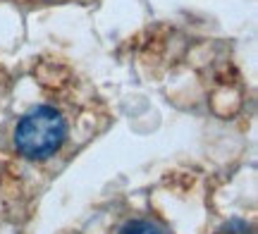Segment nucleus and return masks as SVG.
Here are the masks:
<instances>
[{"mask_svg":"<svg viewBox=\"0 0 258 234\" xmlns=\"http://www.w3.org/2000/svg\"><path fill=\"white\" fill-rule=\"evenodd\" d=\"M110 122V105L89 82L50 62L17 86L15 103L3 115L0 141L12 163L46 168L70 158Z\"/></svg>","mask_w":258,"mask_h":234,"instance_id":"obj_1","label":"nucleus"},{"mask_svg":"<svg viewBox=\"0 0 258 234\" xmlns=\"http://www.w3.org/2000/svg\"><path fill=\"white\" fill-rule=\"evenodd\" d=\"M115 234H170V229L163 220H158L153 215H134L127 217L115 229Z\"/></svg>","mask_w":258,"mask_h":234,"instance_id":"obj_2","label":"nucleus"},{"mask_svg":"<svg viewBox=\"0 0 258 234\" xmlns=\"http://www.w3.org/2000/svg\"><path fill=\"white\" fill-rule=\"evenodd\" d=\"M213 234H253V227H251V222L241 220V217H232L225 225L218 227Z\"/></svg>","mask_w":258,"mask_h":234,"instance_id":"obj_3","label":"nucleus"},{"mask_svg":"<svg viewBox=\"0 0 258 234\" xmlns=\"http://www.w3.org/2000/svg\"><path fill=\"white\" fill-rule=\"evenodd\" d=\"M12 5H22V8H43V5H67V3H79L86 5L91 0H8Z\"/></svg>","mask_w":258,"mask_h":234,"instance_id":"obj_4","label":"nucleus"}]
</instances>
